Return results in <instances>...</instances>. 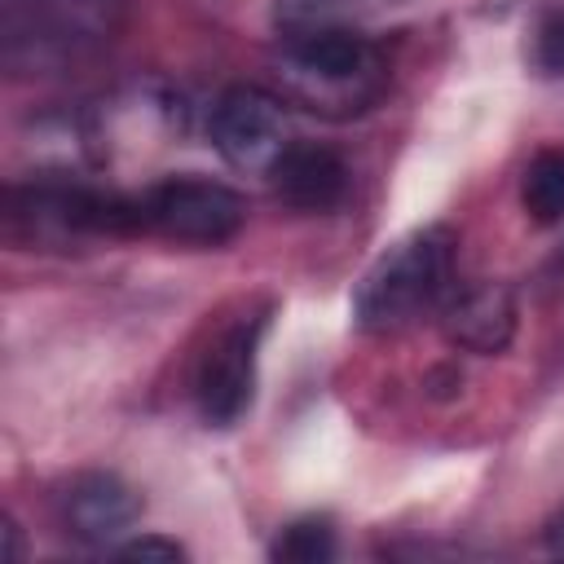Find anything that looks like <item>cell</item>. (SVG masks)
Returning a JSON list of instances; mask_svg holds the SVG:
<instances>
[{
    "label": "cell",
    "mask_w": 564,
    "mask_h": 564,
    "mask_svg": "<svg viewBox=\"0 0 564 564\" xmlns=\"http://www.w3.org/2000/svg\"><path fill=\"white\" fill-rule=\"evenodd\" d=\"M273 75L291 106L339 123V119L366 115L383 97L388 57L375 44V35L357 26V31H330L308 40H278Z\"/></svg>",
    "instance_id": "obj_1"
},
{
    "label": "cell",
    "mask_w": 564,
    "mask_h": 564,
    "mask_svg": "<svg viewBox=\"0 0 564 564\" xmlns=\"http://www.w3.org/2000/svg\"><path fill=\"white\" fill-rule=\"evenodd\" d=\"M454 234L445 225H423L397 238L357 282L352 317L370 335H401L423 317H441L454 295Z\"/></svg>",
    "instance_id": "obj_2"
},
{
    "label": "cell",
    "mask_w": 564,
    "mask_h": 564,
    "mask_svg": "<svg viewBox=\"0 0 564 564\" xmlns=\"http://www.w3.org/2000/svg\"><path fill=\"white\" fill-rule=\"evenodd\" d=\"M132 234H150L176 247H225L247 225V203L238 189L212 176H167L128 194Z\"/></svg>",
    "instance_id": "obj_3"
},
{
    "label": "cell",
    "mask_w": 564,
    "mask_h": 564,
    "mask_svg": "<svg viewBox=\"0 0 564 564\" xmlns=\"http://www.w3.org/2000/svg\"><path fill=\"white\" fill-rule=\"evenodd\" d=\"M115 0H4V57L44 66L110 35Z\"/></svg>",
    "instance_id": "obj_4"
},
{
    "label": "cell",
    "mask_w": 564,
    "mask_h": 564,
    "mask_svg": "<svg viewBox=\"0 0 564 564\" xmlns=\"http://www.w3.org/2000/svg\"><path fill=\"white\" fill-rule=\"evenodd\" d=\"M264 326H269V313L247 308L234 322H225L203 348L198 370H194V405L207 427H234L251 410Z\"/></svg>",
    "instance_id": "obj_5"
},
{
    "label": "cell",
    "mask_w": 564,
    "mask_h": 564,
    "mask_svg": "<svg viewBox=\"0 0 564 564\" xmlns=\"http://www.w3.org/2000/svg\"><path fill=\"white\" fill-rule=\"evenodd\" d=\"M207 137L229 167L251 172V176H269L273 163L295 141L291 119H286V97L256 88V84H234L216 97L212 119H207Z\"/></svg>",
    "instance_id": "obj_6"
},
{
    "label": "cell",
    "mask_w": 564,
    "mask_h": 564,
    "mask_svg": "<svg viewBox=\"0 0 564 564\" xmlns=\"http://www.w3.org/2000/svg\"><path fill=\"white\" fill-rule=\"evenodd\" d=\"M57 516L66 524V533L84 546H119V538L137 524L141 516V498L137 489L115 476V471H79L62 498H57Z\"/></svg>",
    "instance_id": "obj_7"
},
{
    "label": "cell",
    "mask_w": 564,
    "mask_h": 564,
    "mask_svg": "<svg viewBox=\"0 0 564 564\" xmlns=\"http://www.w3.org/2000/svg\"><path fill=\"white\" fill-rule=\"evenodd\" d=\"M520 304L507 282H471L454 286V295L441 308V335L445 344L476 352V357H498L516 339Z\"/></svg>",
    "instance_id": "obj_8"
},
{
    "label": "cell",
    "mask_w": 564,
    "mask_h": 564,
    "mask_svg": "<svg viewBox=\"0 0 564 564\" xmlns=\"http://www.w3.org/2000/svg\"><path fill=\"white\" fill-rule=\"evenodd\" d=\"M348 163L339 150L322 145V141H291L286 154L273 163L269 172V185L273 194L295 207V212H308V216H322V212H335L344 198H348Z\"/></svg>",
    "instance_id": "obj_9"
},
{
    "label": "cell",
    "mask_w": 564,
    "mask_h": 564,
    "mask_svg": "<svg viewBox=\"0 0 564 564\" xmlns=\"http://www.w3.org/2000/svg\"><path fill=\"white\" fill-rule=\"evenodd\" d=\"M357 26H361V0H273L278 40H308Z\"/></svg>",
    "instance_id": "obj_10"
},
{
    "label": "cell",
    "mask_w": 564,
    "mask_h": 564,
    "mask_svg": "<svg viewBox=\"0 0 564 564\" xmlns=\"http://www.w3.org/2000/svg\"><path fill=\"white\" fill-rule=\"evenodd\" d=\"M520 207L533 225L564 220V145H542L520 172Z\"/></svg>",
    "instance_id": "obj_11"
},
{
    "label": "cell",
    "mask_w": 564,
    "mask_h": 564,
    "mask_svg": "<svg viewBox=\"0 0 564 564\" xmlns=\"http://www.w3.org/2000/svg\"><path fill=\"white\" fill-rule=\"evenodd\" d=\"M269 555L282 564H322L335 555V524L326 516H300L278 529Z\"/></svg>",
    "instance_id": "obj_12"
},
{
    "label": "cell",
    "mask_w": 564,
    "mask_h": 564,
    "mask_svg": "<svg viewBox=\"0 0 564 564\" xmlns=\"http://www.w3.org/2000/svg\"><path fill=\"white\" fill-rule=\"evenodd\" d=\"M538 75L564 79V0H551L533 22V48H529Z\"/></svg>",
    "instance_id": "obj_13"
},
{
    "label": "cell",
    "mask_w": 564,
    "mask_h": 564,
    "mask_svg": "<svg viewBox=\"0 0 564 564\" xmlns=\"http://www.w3.org/2000/svg\"><path fill=\"white\" fill-rule=\"evenodd\" d=\"M115 555H123V560H185V546L176 538H163V533H141L132 542H119Z\"/></svg>",
    "instance_id": "obj_14"
},
{
    "label": "cell",
    "mask_w": 564,
    "mask_h": 564,
    "mask_svg": "<svg viewBox=\"0 0 564 564\" xmlns=\"http://www.w3.org/2000/svg\"><path fill=\"white\" fill-rule=\"evenodd\" d=\"M542 546H546L555 560H564V507H555V511L546 516V524H542Z\"/></svg>",
    "instance_id": "obj_15"
},
{
    "label": "cell",
    "mask_w": 564,
    "mask_h": 564,
    "mask_svg": "<svg viewBox=\"0 0 564 564\" xmlns=\"http://www.w3.org/2000/svg\"><path fill=\"white\" fill-rule=\"evenodd\" d=\"M18 555H22V546H18V524L9 520V524H4V560H18Z\"/></svg>",
    "instance_id": "obj_16"
},
{
    "label": "cell",
    "mask_w": 564,
    "mask_h": 564,
    "mask_svg": "<svg viewBox=\"0 0 564 564\" xmlns=\"http://www.w3.org/2000/svg\"><path fill=\"white\" fill-rule=\"evenodd\" d=\"M555 273L564 278V247H560V256H555Z\"/></svg>",
    "instance_id": "obj_17"
}]
</instances>
